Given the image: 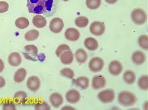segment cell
Wrapping results in <instances>:
<instances>
[{"instance_id":"cell-23","label":"cell","mask_w":148,"mask_h":110,"mask_svg":"<svg viewBox=\"0 0 148 110\" xmlns=\"http://www.w3.org/2000/svg\"><path fill=\"white\" fill-rule=\"evenodd\" d=\"M75 56L77 61L79 64H83L87 61L88 56L86 51L84 49L79 48L77 50L75 53Z\"/></svg>"},{"instance_id":"cell-36","label":"cell","mask_w":148,"mask_h":110,"mask_svg":"<svg viewBox=\"0 0 148 110\" xmlns=\"http://www.w3.org/2000/svg\"><path fill=\"white\" fill-rule=\"evenodd\" d=\"M9 9V4L5 1H0V14L6 13Z\"/></svg>"},{"instance_id":"cell-25","label":"cell","mask_w":148,"mask_h":110,"mask_svg":"<svg viewBox=\"0 0 148 110\" xmlns=\"http://www.w3.org/2000/svg\"><path fill=\"white\" fill-rule=\"evenodd\" d=\"M27 71L24 68H20L16 71L14 75V81L17 83L23 82L26 78Z\"/></svg>"},{"instance_id":"cell-4","label":"cell","mask_w":148,"mask_h":110,"mask_svg":"<svg viewBox=\"0 0 148 110\" xmlns=\"http://www.w3.org/2000/svg\"><path fill=\"white\" fill-rule=\"evenodd\" d=\"M24 58L32 61H36L38 59V49L34 45H27L24 48L23 52Z\"/></svg>"},{"instance_id":"cell-11","label":"cell","mask_w":148,"mask_h":110,"mask_svg":"<svg viewBox=\"0 0 148 110\" xmlns=\"http://www.w3.org/2000/svg\"><path fill=\"white\" fill-rule=\"evenodd\" d=\"M106 85V80L104 77L101 75L94 76L92 79L91 86L95 90H98L103 88Z\"/></svg>"},{"instance_id":"cell-1","label":"cell","mask_w":148,"mask_h":110,"mask_svg":"<svg viewBox=\"0 0 148 110\" xmlns=\"http://www.w3.org/2000/svg\"><path fill=\"white\" fill-rule=\"evenodd\" d=\"M117 99L119 103L123 107H131L137 102V97L136 95L128 91H123L120 92Z\"/></svg>"},{"instance_id":"cell-12","label":"cell","mask_w":148,"mask_h":110,"mask_svg":"<svg viewBox=\"0 0 148 110\" xmlns=\"http://www.w3.org/2000/svg\"><path fill=\"white\" fill-rule=\"evenodd\" d=\"M27 88L32 91L36 92L38 91L40 87V79L37 76H31L30 77L26 82Z\"/></svg>"},{"instance_id":"cell-40","label":"cell","mask_w":148,"mask_h":110,"mask_svg":"<svg viewBox=\"0 0 148 110\" xmlns=\"http://www.w3.org/2000/svg\"><path fill=\"white\" fill-rule=\"evenodd\" d=\"M64 1H65V2H67V1H69V0H63Z\"/></svg>"},{"instance_id":"cell-24","label":"cell","mask_w":148,"mask_h":110,"mask_svg":"<svg viewBox=\"0 0 148 110\" xmlns=\"http://www.w3.org/2000/svg\"><path fill=\"white\" fill-rule=\"evenodd\" d=\"M27 99V94L26 92L19 91L15 93L14 95V99L15 103L20 104H25Z\"/></svg>"},{"instance_id":"cell-13","label":"cell","mask_w":148,"mask_h":110,"mask_svg":"<svg viewBox=\"0 0 148 110\" xmlns=\"http://www.w3.org/2000/svg\"><path fill=\"white\" fill-rule=\"evenodd\" d=\"M58 5V0H47L45 13L43 15L46 17H51L56 12Z\"/></svg>"},{"instance_id":"cell-26","label":"cell","mask_w":148,"mask_h":110,"mask_svg":"<svg viewBox=\"0 0 148 110\" xmlns=\"http://www.w3.org/2000/svg\"><path fill=\"white\" fill-rule=\"evenodd\" d=\"M16 26L21 30L25 29L30 25V22L29 20L26 17H19L15 21Z\"/></svg>"},{"instance_id":"cell-7","label":"cell","mask_w":148,"mask_h":110,"mask_svg":"<svg viewBox=\"0 0 148 110\" xmlns=\"http://www.w3.org/2000/svg\"><path fill=\"white\" fill-rule=\"evenodd\" d=\"M106 30L105 24L103 22L94 21L91 23L90 27V32L95 36L102 35Z\"/></svg>"},{"instance_id":"cell-39","label":"cell","mask_w":148,"mask_h":110,"mask_svg":"<svg viewBox=\"0 0 148 110\" xmlns=\"http://www.w3.org/2000/svg\"><path fill=\"white\" fill-rule=\"evenodd\" d=\"M105 1L109 4H114L117 2L118 0H105Z\"/></svg>"},{"instance_id":"cell-18","label":"cell","mask_w":148,"mask_h":110,"mask_svg":"<svg viewBox=\"0 0 148 110\" xmlns=\"http://www.w3.org/2000/svg\"><path fill=\"white\" fill-rule=\"evenodd\" d=\"M84 46L89 51H94L97 50L99 47V44L94 38L88 37L84 41Z\"/></svg>"},{"instance_id":"cell-27","label":"cell","mask_w":148,"mask_h":110,"mask_svg":"<svg viewBox=\"0 0 148 110\" xmlns=\"http://www.w3.org/2000/svg\"><path fill=\"white\" fill-rule=\"evenodd\" d=\"M138 85L139 88L143 91H147L148 90V76L143 75L139 77L138 81Z\"/></svg>"},{"instance_id":"cell-17","label":"cell","mask_w":148,"mask_h":110,"mask_svg":"<svg viewBox=\"0 0 148 110\" xmlns=\"http://www.w3.org/2000/svg\"><path fill=\"white\" fill-rule=\"evenodd\" d=\"M21 57L18 53L13 52L10 54L8 57L9 64L13 67H18L21 63Z\"/></svg>"},{"instance_id":"cell-5","label":"cell","mask_w":148,"mask_h":110,"mask_svg":"<svg viewBox=\"0 0 148 110\" xmlns=\"http://www.w3.org/2000/svg\"><path fill=\"white\" fill-rule=\"evenodd\" d=\"M115 92L112 89H106L100 91L97 95L98 99L104 104L112 103L115 99Z\"/></svg>"},{"instance_id":"cell-22","label":"cell","mask_w":148,"mask_h":110,"mask_svg":"<svg viewBox=\"0 0 148 110\" xmlns=\"http://www.w3.org/2000/svg\"><path fill=\"white\" fill-rule=\"evenodd\" d=\"M123 79L127 84L131 85L134 84L136 80V76L134 71L132 70H127L123 74Z\"/></svg>"},{"instance_id":"cell-9","label":"cell","mask_w":148,"mask_h":110,"mask_svg":"<svg viewBox=\"0 0 148 110\" xmlns=\"http://www.w3.org/2000/svg\"><path fill=\"white\" fill-rule=\"evenodd\" d=\"M108 72L113 76H119L123 71V65L117 60H113L108 65Z\"/></svg>"},{"instance_id":"cell-31","label":"cell","mask_w":148,"mask_h":110,"mask_svg":"<svg viewBox=\"0 0 148 110\" xmlns=\"http://www.w3.org/2000/svg\"><path fill=\"white\" fill-rule=\"evenodd\" d=\"M138 44L143 50L148 49V36L147 35H140L138 38Z\"/></svg>"},{"instance_id":"cell-34","label":"cell","mask_w":148,"mask_h":110,"mask_svg":"<svg viewBox=\"0 0 148 110\" xmlns=\"http://www.w3.org/2000/svg\"><path fill=\"white\" fill-rule=\"evenodd\" d=\"M69 50H71V48L69 45H68L66 44H61V45H59L58 47L57 48L55 54H56V56L59 58L60 56L61 55V54L63 53H64L66 51H69Z\"/></svg>"},{"instance_id":"cell-6","label":"cell","mask_w":148,"mask_h":110,"mask_svg":"<svg viewBox=\"0 0 148 110\" xmlns=\"http://www.w3.org/2000/svg\"><path fill=\"white\" fill-rule=\"evenodd\" d=\"M104 66V60L98 57L92 58L88 63L90 70L92 72H98L102 71Z\"/></svg>"},{"instance_id":"cell-15","label":"cell","mask_w":148,"mask_h":110,"mask_svg":"<svg viewBox=\"0 0 148 110\" xmlns=\"http://www.w3.org/2000/svg\"><path fill=\"white\" fill-rule=\"evenodd\" d=\"M65 36L66 40L70 41H76L80 37L79 31L75 28H69L65 32Z\"/></svg>"},{"instance_id":"cell-30","label":"cell","mask_w":148,"mask_h":110,"mask_svg":"<svg viewBox=\"0 0 148 110\" xmlns=\"http://www.w3.org/2000/svg\"><path fill=\"white\" fill-rule=\"evenodd\" d=\"M86 5L90 9H97L101 4V0H86Z\"/></svg>"},{"instance_id":"cell-2","label":"cell","mask_w":148,"mask_h":110,"mask_svg":"<svg viewBox=\"0 0 148 110\" xmlns=\"http://www.w3.org/2000/svg\"><path fill=\"white\" fill-rule=\"evenodd\" d=\"M47 0H27V7L30 13L43 14L46 8Z\"/></svg>"},{"instance_id":"cell-8","label":"cell","mask_w":148,"mask_h":110,"mask_svg":"<svg viewBox=\"0 0 148 110\" xmlns=\"http://www.w3.org/2000/svg\"><path fill=\"white\" fill-rule=\"evenodd\" d=\"M64 27L63 20L59 17L53 18L49 24V29L55 34H58L62 31Z\"/></svg>"},{"instance_id":"cell-14","label":"cell","mask_w":148,"mask_h":110,"mask_svg":"<svg viewBox=\"0 0 148 110\" xmlns=\"http://www.w3.org/2000/svg\"><path fill=\"white\" fill-rule=\"evenodd\" d=\"M49 102L55 108L60 107L64 103L63 97L58 92H54L49 97Z\"/></svg>"},{"instance_id":"cell-19","label":"cell","mask_w":148,"mask_h":110,"mask_svg":"<svg viewBox=\"0 0 148 110\" xmlns=\"http://www.w3.org/2000/svg\"><path fill=\"white\" fill-rule=\"evenodd\" d=\"M75 84L77 87H79L82 90H85L89 87L90 80L87 77L81 76L75 80Z\"/></svg>"},{"instance_id":"cell-29","label":"cell","mask_w":148,"mask_h":110,"mask_svg":"<svg viewBox=\"0 0 148 110\" xmlns=\"http://www.w3.org/2000/svg\"><path fill=\"white\" fill-rule=\"evenodd\" d=\"M89 20L87 17L80 16L77 17L75 20V24L79 28H85L88 26Z\"/></svg>"},{"instance_id":"cell-35","label":"cell","mask_w":148,"mask_h":110,"mask_svg":"<svg viewBox=\"0 0 148 110\" xmlns=\"http://www.w3.org/2000/svg\"><path fill=\"white\" fill-rule=\"evenodd\" d=\"M3 110H15L16 106L14 103L10 100L5 101L3 104Z\"/></svg>"},{"instance_id":"cell-33","label":"cell","mask_w":148,"mask_h":110,"mask_svg":"<svg viewBox=\"0 0 148 110\" xmlns=\"http://www.w3.org/2000/svg\"><path fill=\"white\" fill-rule=\"evenodd\" d=\"M34 109L36 110H50L51 106L47 103L44 101H39L34 105Z\"/></svg>"},{"instance_id":"cell-16","label":"cell","mask_w":148,"mask_h":110,"mask_svg":"<svg viewBox=\"0 0 148 110\" xmlns=\"http://www.w3.org/2000/svg\"><path fill=\"white\" fill-rule=\"evenodd\" d=\"M133 63L136 65L143 64L146 61V55L142 51L138 50L134 51L132 56Z\"/></svg>"},{"instance_id":"cell-38","label":"cell","mask_w":148,"mask_h":110,"mask_svg":"<svg viewBox=\"0 0 148 110\" xmlns=\"http://www.w3.org/2000/svg\"><path fill=\"white\" fill-rule=\"evenodd\" d=\"M4 68V62L3 61V60L0 58V73H1Z\"/></svg>"},{"instance_id":"cell-3","label":"cell","mask_w":148,"mask_h":110,"mask_svg":"<svg viewBox=\"0 0 148 110\" xmlns=\"http://www.w3.org/2000/svg\"><path fill=\"white\" fill-rule=\"evenodd\" d=\"M131 18L132 21L136 25H143L147 18L145 11L142 8H135L131 13Z\"/></svg>"},{"instance_id":"cell-10","label":"cell","mask_w":148,"mask_h":110,"mask_svg":"<svg viewBox=\"0 0 148 110\" xmlns=\"http://www.w3.org/2000/svg\"><path fill=\"white\" fill-rule=\"evenodd\" d=\"M81 98V96L80 92L75 89L69 90L65 94V99L66 101L72 104H75L78 103Z\"/></svg>"},{"instance_id":"cell-37","label":"cell","mask_w":148,"mask_h":110,"mask_svg":"<svg viewBox=\"0 0 148 110\" xmlns=\"http://www.w3.org/2000/svg\"><path fill=\"white\" fill-rule=\"evenodd\" d=\"M5 85V80L4 77L0 76V88H3Z\"/></svg>"},{"instance_id":"cell-32","label":"cell","mask_w":148,"mask_h":110,"mask_svg":"<svg viewBox=\"0 0 148 110\" xmlns=\"http://www.w3.org/2000/svg\"><path fill=\"white\" fill-rule=\"evenodd\" d=\"M60 74L62 77L69 79H72L75 76L73 71L69 68H65L61 70L60 71Z\"/></svg>"},{"instance_id":"cell-20","label":"cell","mask_w":148,"mask_h":110,"mask_svg":"<svg viewBox=\"0 0 148 110\" xmlns=\"http://www.w3.org/2000/svg\"><path fill=\"white\" fill-rule=\"evenodd\" d=\"M61 63L65 65H69L72 63L73 60V54L71 50L66 51L60 56Z\"/></svg>"},{"instance_id":"cell-21","label":"cell","mask_w":148,"mask_h":110,"mask_svg":"<svg viewBox=\"0 0 148 110\" xmlns=\"http://www.w3.org/2000/svg\"><path fill=\"white\" fill-rule=\"evenodd\" d=\"M32 23L33 26L38 28H44L47 24L46 18L41 15H36L33 17L32 20Z\"/></svg>"},{"instance_id":"cell-28","label":"cell","mask_w":148,"mask_h":110,"mask_svg":"<svg viewBox=\"0 0 148 110\" xmlns=\"http://www.w3.org/2000/svg\"><path fill=\"white\" fill-rule=\"evenodd\" d=\"M39 36V32L36 30H31L27 31L25 35L24 38L28 41H33L38 38Z\"/></svg>"}]
</instances>
